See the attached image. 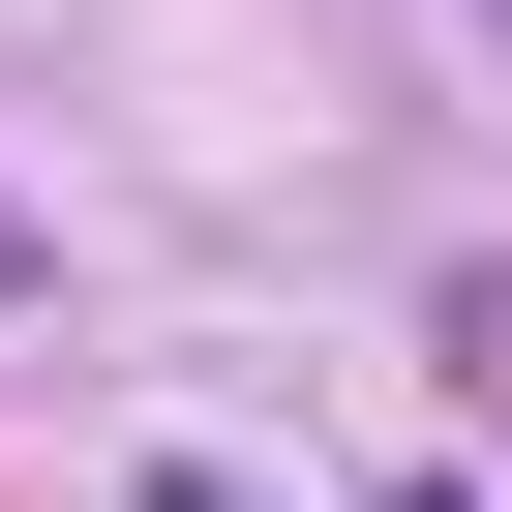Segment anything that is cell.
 Wrapping results in <instances>:
<instances>
[{"instance_id": "obj_2", "label": "cell", "mask_w": 512, "mask_h": 512, "mask_svg": "<svg viewBox=\"0 0 512 512\" xmlns=\"http://www.w3.org/2000/svg\"><path fill=\"white\" fill-rule=\"evenodd\" d=\"M0 272H31V211H0Z\"/></svg>"}, {"instance_id": "obj_1", "label": "cell", "mask_w": 512, "mask_h": 512, "mask_svg": "<svg viewBox=\"0 0 512 512\" xmlns=\"http://www.w3.org/2000/svg\"><path fill=\"white\" fill-rule=\"evenodd\" d=\"M151 512H272V482H211V452H151Z\"/></svg>"}, {"instance_id": "obj_3", "label": "cell", "mask_w": 512, "mask_h": 512, "mask_svg": "<svg viewBox=\"0 0 512 512\" xmlns=\"http://www.w3.org/2000/svg\"><path fill=\"white\" fill-rule=\"evenodd\" d=\"M482 61H512V0H482Z\"/></svg>"}]
</instances>
